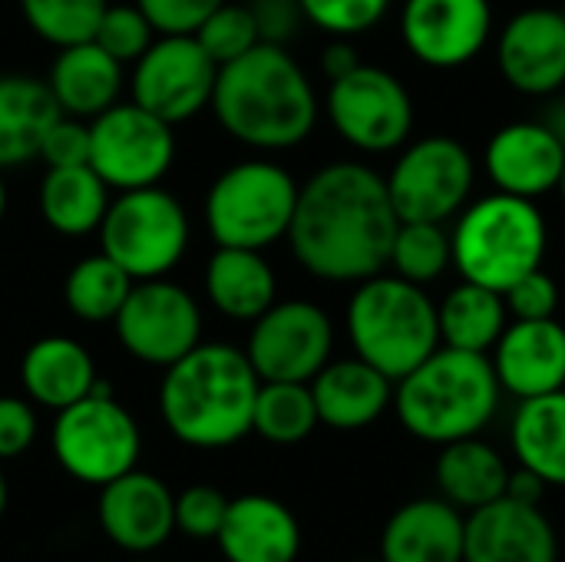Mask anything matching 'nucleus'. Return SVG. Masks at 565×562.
<instances>
[{
  "label": "nucleus",
  "mask_w": 565,
  "mask_h": 562,
  "mask_svg": "<svg viewBox=\"0 0 565 562\" xmlns=\"http://www.w3.org/2000/svg\"><path fill=\"white\" fill-rule=\"evenodd\" d=\"M401 219L387 182L364 162H331L298 189L288 242L324 282H364L387 268Z\"/></svg>",
  "instance_id": "nucleus-1"
},
{
  "label": "nucleus",
  "mask_w": 565,
  "mask_h": 562,
  "mask_svg": "<svg viewBox=\"0 0 565 562\" xmlns=\"http://www.w3.org/2000/svg\"><path fill=\"white\" fill-rule=\"evenodd\" d=\"M212 109L228 136L255 149H291L318 123V96L308 73L281 43L268 40L218 66Z\"/></svg>",
  "instance_id": "nucleus-2"
},
{
  "label": "nucleus",
  "mask_w": 565,
  "mask_h": 562,
  "mask_svg": "<svg viewBox=\"0 0 565 562\" xmlns=\"http://www.w3.org/2000/svg\"><path fill=\"white\" fill-rule=\"evenodd\" d=\"M262 378L245 351L232 344H195L166 368L159 411L175 441L199 450H218L252 434V414Z\"/></svg>",
  "instance_id": "nucleus-3"
},
{
  "label": "nucleus",
  "mask_w": 565,
  "mask_h": 562,
  "mask_svg": "<svg viewBox=\"0 0 565 562\" xmlns=\"http://www.w3.org/2000/svg\"><path fill=\"white\" fill-rule=\"evenodd\" d=\"M503 388L490 354L440 344L411 374L394 381V411L407 434L424 444L477 437L500 411Z\"/></svg>",
  "instance_id": "nucleus-4"
},
{
  "label": "nucleus",
  "mask_w": 565,
  "mask_h": 562,
  "mask_svg": "<svg viewBox=\"0 0 565 562\" xmlns=\"http://www.w3.org/2000/svg\"><path fill=\"white\" fill-rule=\"evenodd\" d=\"M344 321L354 354L391 381H401L440 348L437 301L424 285L394 272L358 282Z\"/></svg>",
  "instance_id": "nucleus-5"
},
{
  "label": "nucleus",
  "mask_w": 565,
  "mask_h": 562,
  "mask_svg": "<svg viewBox=\"0 0 565 562\" xmlns=\"http://www.w3.org/2000/svg\"><path fill=\"white\" fill-rule=\"evenodd\" d=\"M450 245L460 278L507 291L526 272L543 268L550 229L536 202L493 189L463 205L450 229Z\"/></svg>",
  "instance_id": "nucleus-6"
},
{
  "label": "nucleus",
  "mask_w": 565,
  "mask_h": 562,
  "mask_svg": "<svg viewBox=\"0 0 565 562\" xmlns=\"http://www.w3.org/2000/svg\"><path fill=\"white\" fill-rule=\"evenodd\" d=\"M298 182L278 162H238L225 169L205 199V222L218 245L268 248L288 238Z\"/></svg>",
  "instance_id": "nucleus-7"
},
{
  "label": "nucleus",
  "mask_w": 565,
  "mask_h": 562,
  "mask_svg": "<svg viewBox=\"0 0 565 562\" xmlns=\"http://www.w3.org/2000/svg\"><path fill=\"white\" fill-rule=\"evenodd\" d=\"M142 450L136 417L113 401L109 384H99L76 404L56 411L53 454L56 464L79 484L106 487L109 480L136 470Z\"/></svg>",
  "instance_id": "nucleus-8"
},
{
  "label": "nucleus",
  "mask_w": 565,
  "mask_h": 562,
  "mask_svg": "<svg viewBox=\"0 0 565 562\" xmlns=\"http://www.w3.org/2000/svg\"><path fill=\"white\" fill-rule=\"evenodd\" d=\"M103 252L126 268L132 282L162 278L185 255L189 245V219L182 205L156 189H126L116 202L106 205L99 222Z\"/></svg>",
  "instance_id": "nucleus-9"
},
{
  "label": "nucleus",
  "mask_w": 565,
  "mask_h": 562,
  "mask_svg": "<svg viewBox=\"0 0 565 562\" xmlns=\"http://www.w3.org/2000/svg\"><path fill=\"white\" fill-rule=\"evenodd\" d=\"M384 182L401 222H450L473 199L477 162L454 136L407 139Z\"/></svg>",
  "instance_id": "nucleus-10"
},
{
  "label": "nucleus",
  "mask_w": 565,
  "mask_h": 562,
  "mask_svg": "<svg viewBox=\"0 0 565 562\" xmlns=\"http://www.w3.org/2000/svg\"><path fill=\"white\" fill-rule=\"evenodd\" d=\"M328 116L348 146L371 156L401 149L414 132V99L407 86L391 70L367 63L328 83Z\"/></svg>",
  "instance_id": "nucleus-11"
},
{
  "label": "nucleus",
  "mask_w": 565,
  "mask_h": 562,
  "mask_svg": "<svg viewBox=\"0 0 565 562\" xmlns=\"http://www.w3.org/2000/svg\"><path fill=\"white\" fill-rule=\"evenodd\" d=\"M175 159L172 123L136 103H113L89 123V166L106 185H156Z\"/></svg>",
  "instance_id": "nucleus-12"
},
{
  "label": "nucleus",
  "mask_w": 565,
  "mask_h": 562,
  "mask_svg": "<svg viewBox=\"0 0 565 562\" xmlns=\"http://www.w3.org/2000/svg\"><path fill=\"white\" fill-rule=\"evenodd\" d=\"M215 76V60L192 33H162L136 60L132 103L175 126L212 103Z\"/></svg>",
  "instance_id": "nucleus-13"
},
{
  "label": "nucleus",
  "mask_w": 565,
  "mask_h": 562,
  "mask_svg": "<svg viewBox=\"0 0 565 562\" xmlns=\"http://www.w3.org/2000/svg\"><path fill=\"white\" fill-rule=\"evenodd\" d=\"M113 325L119 344L132 358L156 368H169L185 358L202 335L195 298L166 278H146L132 285Z\"/></svg>",
  "instance_id": "nucleus-14"
},
{
  "label": "nucleus",
  "mask_w": 565,
  "mask_h": 562,
  "mask_svg": "<svg viewBox=\"0 0 565 562\" xmlns=\"http://www.w3.org/2000/svg\"><path fill=\"white\" fill-rule=\"evenodd\" d=\"M334 351V325L311 301H275L255 318L248 361L262 381H311Z\"/></svg>",
  "instance_id": "nucleus-15"
},
{
  "label": "nucleus",
  "mask_w": 565,
  "mask_h": 562,
  "mask_svg": "<svg viewBox=\"0 0 565 562\" xmlns=\"http://www.w3.org/2000/svg\"><path fill=\"white\" fill-rule=\"evenodd\" d=\"M493 33L490 0H407L401 10L404 46L434 70L467 66Z\"/></svg>",
  "instance_id": "nucleus-16"
},
{
  "label": "nucleus",
  "mask_w": 565,
  "mask_h": 562,
  "mask_svg": "<svg viewBox=\"0 0 565 562\" xmlns=\"http://www.w3.org/2000/svg\"><path fill=\"white\" fill-rule=\"evenodd\" d=\"M497 66L523 96H556L565 86V17L530 7L507 20L497 36Z\"/></svg>",
  "instance_id": "nucleus-17"
},
{
  "label": "nucleus",
  "mask_w": 565,
  "mask_h": 562,
  "mask_svg": "<svg viewBox=\"0 0 565 562\" xmlns=\"http://www.w3.org/2000/svg\"><path fill=\"white\" fill-rule=\"evenodd\" d=\"M483 169L497 192L536 202L559 189L565 142L543 119L507 123L490 136L483 152Z\"/></svg>",
  "instance_id": "nucleus-18"
},
{
  "label": "nucleus",
  "mask_w": 565,
  "mask_h": 562,
  "mask_svg": "<svg viewBox=\"0 0 565 562\" xmlns=\"http://www.w3.org/2000/svg\"><path fill=\"white\" fill-rule=\"evenodd\" d=\"M99 490V527L122 553L149 556L175 533V497L159 477L129 470Z\"/></svg>",
  "instance_id": "nucleus-19"
},
{
  "label": "nucleus",
  "mask_w": 565,
  "mask_h": 562,
  "mask_svg": "<svg viewBox=\"0 0 565 562\" xmlns=\"http://www.w3.org/2000/svg\"><path fill=\"white\" fill-rule=\"evenodd\" d=\"M559 540L543 507L500 497L467 513L463 562H556Z\"/></svg>",
  "instance_id": "nucleus-20"
},
{
  "label": "nucleus",
  "mask_w": 565,
  "mask_h": 562,
  "mask_svg": "<svg viewBox=\"0 0 565 562\" xmlns=\"http://www.w3.org/2000/svg\"><path fill=\"white\" fill-rule=\"evenodd\" d=\"M503 394L520 401L565 388V325L556 318L513 321L490 351Z\"/></svg>",
  "instance_id": "nucleus-21"
},
{
  "label": "nucleus",
  "mask_w": 565,
  "mask_h": 562,
  "mask_svg": "<svg viewBox=\"0 0 565 562\" xmlns=\"http://www.w3.org/2000/svg\"><path fill=\"white\" fill-rule=\"evenodd\" d=\"M215 543L228 562H295L301 553V527L281 500L245 494L228 500Z\"/></svg>",
  "instance_id": "nucleus-22"
},
{
  "label": "nucleus",
  "mask_w": 565,
  "mask_h": 562,
  "mask_svg": "<svg viewBox=\"0 0 565 562\" xmlns=\"http://www.w3.org/2000/svg\"><path fill=\"white\" fill-rule=\"evenodd\" d=\"M308 384L315 394L318 421L334 431L371 427L394 404V381L358 354L328 361Z\"/></svg>",
  "instance_id": "nucleus-23"
},
{
  "label": "nucleus",
  "mask_w": 565,
  "mask_h": 562,
  "mask_svg": "<svg viewBox=\"0 0 565 562\" xmlns=\"http://www.w3.org/2000/svg\"><path fill=\"white\" fill-rule=\"evenodd\" d=\"M463 510L444 497L404 503L381 533L384 562H463Z\"/></svg>",
  "instance_id": "nucleus-24"
},
{
  "label": "nucleus",
  "mask_w": 565,
  "mask_h": 562,
  "mask_svg": "<svg viewBox=\"0 0 565 562\" xmlns=\"http://www.w3.org/2000/svg\"><path fill=\"white\" fill-rule=\"evenodd\" d=\"M46 86L66 116L93 119L116 103L122 86V63L109 56L96 40L60 46Z\"/></svg>",
  "instance_id": "nucleus-25"
},
{
  "label": "nucleus",
  "mask_w": 565,
  "mask_h": 562,
  "mask_svg": "<svg viewBox=\"0 0 565 562\" xmlns=\"http://www.w3.org/2000/svg\"><path fill=\"white\" fill-rule=\"evenodd\" d=\"M20 381L36 404L63 411L96 388V364L79 341L53 335L26 348Z\"/></svg>",
  "instance_id": "nucleus-26"
},
{
  "label": "nucleus",
  "mask_w": 565,
  "mask_h": 562,
  "mask_svg": "<svg viewBox=\"0 0 565 562\" xmlns=\"http://www.w3.org/2000/svg\"><path fill=\"white\" fill-rule=\"evenodd\" d=\"M205 291L222 315L235 321H255L275 305L278 282L258 248L218 245L205 265Z\"/></svg>",
  "instance_id": "nucleus-27"
},
{
  "label": "nucleus",
  "mask_w": 565,
  "mask_h": 562,
  "mask_svg": "<svg viewBox=\"0 0 565 562\" xmlns=\"http://www.w3.org/2000/svg\"><path fill=\"white\" fill-rule=\"evenodd\" d=\"M434 477H437L444 500L454 503L457 510L470 513V510H480L507 494L510 467H507L503 454L497 447H490L487 441H480V434H477V437L444 444Z\"/></svg>",
  "instance_id": "nucleus-28"
},
{
  "label": "nucleus",
  "mask_w": 565,
  "mask_h": 562,
  "mask_svg": "<svg viewBox=\"0 0 565 562\" xmlns=\"http://www.w3.org/2000/svg\"><path fill=\"white\" fill-rule=\"evenodd\" d=\"M60 113L46 83L33 76H0V169L40 156L43 132Z\"/></svg>",
  "instance_id": "nucleus-29"
},
{
  "label": "nucleus",
  "mask_w": 565,
  "mask_h": 562,
  "mask_svg": "<svg viewBox=\"0 0 565 562\" xmlns=\"http://www.w3.org/2000/svg\"><path fill=\"white\" fill-rule=\"evenodd\" d=\"M437 325H440V344L473 354H490L500 335L510 325L507 298L503 291H493L477 282H460L450 288L437 305Z\"/></svg>",
  "instance_id": "nucleus-30"
},
{
  "label": "nucleus",
  "mask_w": 565,
  "mask_h": 562,
  "mask_svg": "<svg viewBox=\"0 0 565 562\" xmlns=\"http://www.w3.org/2000/svg\"><path fill=\"white\" fill-rule=\"evenodd\" d=\"M510 441L520 467L543 477L546 487H565V388L520 401Z\"/></svg>",
  "instance_id": "nucleus-31"
},
{
  "label": "nucleus",
  "mask_w": 565,
  "mask_h": 562,
  "mask_svg": "<svg viewBox=\"0 0 565 562\" xmlns=\"http://www.w3.org/2000/svg\"><path fill=\"white\" fill-rule=\"evenodd\" d=\"M106 205V182L96 176L93 166L46 169L40 185V212L50 229L63 235H86L99 229Z\"/></svg>",
  "instance_id": "nucleus-32"
},
{
  "label": "nucleus",
  "mask_w": 565,
  "mask_h": 562,
  "mask_svg": "<svg viewBox=\"0 0 565 562\" xmlns=\"http://www.w3.org/2000/svg\"><path fill=\"white\" fill-rule=\"evenodd\" d=\"M318 407L311 384L305 381H262L252 414V431L268 444L291 447L311 437L318 427Z\"/></svg>",
  "instance_id": "nucleus-33"
},
{
  "label": "nucleus",
  "mask_w": 565,
  "mask_h": 562,
  "mask_svg": "<svg viewBox=\"0 0 565 562\" xmlns=\"http://www.w3.org/2000/svg\"><path fill=\"white\" fill-rule=\"evenodd\" d=\"M129 288H132V278L126 275V268H119L106 252H99L73 265V272L66 275L63 295L76 318L99 325L119 315Z\"/></svg>",
  "instance_id": "nucleus-34"
},
{
  "label": "nucleus",
  "mask_w": 565,
  "mask_h": 562,
  "mask_svg": "<svg viewBox=\"0 0 565 562\" xmlns=\"http://www.w3.org/2000/svg\"><path fill=\"white\" fill-rule=\"evenodd\" d=\"M387 265L394 268V275L424 288L444 278V272L454 268V245H450L447 222H401L391 242Z\"/></svg>",
  "instance_id": "nucleus-35"
},
{
  "label": "nucleus",
  "mask_w": 565,
  "mask_h": 562,
  "mask_svg": "<svg viewBox=\"0 0 565 562\" xmlns=\"http://www.w3.org/2000/svg\"><path fill=\"white\" fill-rule=\"evenodd\" d=\"M26 23L53 46L93 40L106 0H20Z\"/></svg>",
  "instance_id": "nucleus-36"
},
{
  "label": "nucleus",
  "mask_w": 565,
  "mask_h": 562,
  "mask_svg": "<svg viewBox=\"0 0 565 562\" xmlns=\"http://www.w3.org/2000/svg\"><path fill=\"white\" fill-rule=\"evenodd\" d=\"M192 36L215 60V66H225L262 43V30H258L252 7H238V3L215 7Z\"/></svg>",
  "instance_id": "nucleus-37"
},
{
  "label": "nucleus",
  "mask_w": 565,
  "mask_h": 562,
  "mask_svg": "<svg viewBox=\"0 0 565 562\" xmlns=\"http://www.w3.org/2000/svg\"><path fill=\"white\" fill-rule=\"evenodd\" d=\"M152 33L156 26L146 20V13L136 3H106L93 40L119 63H136L149 50Z\"/></svg>",
  "instance_id": "nucleus-38"
},
{
  "label": "nucleus",
  "mask_w": 565,
  "mask_h": 562,
  "mask_svg": "<svg viewBox=\"0 0 565 562\" xmlns=\"http://www.w3.org/2000/svg\"><path fill=\"white\" fill-rule=\"evenodd\" d=\"M301 13L331 36H358L384 20L391 0H298Z\"/></svg>",
  "instance_id": "nucleus-39"
},
{
  "label": "nucleus",
  "mask_w": 565,
  "mask_h": 562,
  "mask_svg": "<svg viewBox=\"0 0 565 562\" xmlns=\"http://www.w3.org/2000/svg\"><path fill=\"white\" fill-rule=\"evenodd\" d=\"M228 500L209 484H195L175 497V530L192 540H215L225 520Z\"/></svg>",
  "instance_id": "nucleus-40"
},
{
  "label": "nucleus",
  "mask_w": 565,
  "mask_h": 562,
  "mask_svg": "<svg viewBox=\"0 0 565 562\" xmlns=\"http://www.w3.org/2000/svg\"><path fill=\"white\" fill-rule=\"evenodd\" d=\"M503 298H507V311L513 321L556 318V311H559V285L543 268H533L523 278H516L503 291Z\"/></svg>",
  "instance_id": "nucleus-41"
},
{
  "label": "nucleus",
  "mask_w": 565,
  "mask_h": 562,
  "mask_svg": "<svg viewBox=\"0 0 565 562\" xmlns=\"http://www.w3.org/2000/svg\"><path fill=\"white\" fill-rule=\"evenodd\" d=\"M40 159L46 162V169L89 166V126H83L76 116L60 113V116L50 123V129L43 132Z\"/></svg>",
  "instance_id": "nucleus-42"
},
{
  "label": "nucleus",
  "mask_w": 565,
  "mask_h": 562,
  "mask_svg": "<svg viewBox=\"0 0 565 562\" xmlns=\"http://www.w3.org/2000/svg\"><path fill=\"white\" fill-rule=\"evenodd\" d=\"M225 0H136L159 33H195L205 17Z\"/></svg>",
  "instance_id": "nucleus-43"
},
{
  "label": "nucleus",
  "mask_w": 565,
  "mask_h": 562,
  "mask_svg": "<svg viewBox=\"0 0 565 562\" xmlns=\"http://www.w3.org/2000/svg\"><path fill=\"white\" fill-rule=\"evenodd\" d=\"M36 437V414L20 397H0V460H13L30 450Z\"/></svg>",
  "instance_id": "nucleus-44"
},
{
  "label": "nucleus",
  "mask_w": 565,
  "mask_h": 562,
  "mask_svg": "<svg viewBox=\"0 0 565 562\" xmlns=\"http://www.w3.org/2000/svg\"><path fill=\"white\" fill-rule=\"evenodd\" d=\"M252 13H255V20H258L262 40L281 43V40L291 33V26H295L301 7H298V0H258V3L252 7Z\"/></svg>",
  "instance_id": "nucleus-45"
},
{
  "label": "nucleus",
  "mask_w": 565,
  "mask_h": 562,
  "mask_svg": "<svg viewBox=\"0 0 565 562\" xmlns=\"http://www.w3.org/2000/svg\"><path fill=\"white\" fill-rule=\"evenodd\" d=\"M358 63H361V56H358V50L348 43V36H334V40L324 46V53H321V70H324L328 83L338 79V76H344V73H351Z\"/></svg>",
  "instance_id": "nucleus-46"
},
{
  "label": "nucleus",
  "mask_w": 565,
  "mask_h": 562,
  "mask_svg": "<svg viewBox=\"0 0 565 562\" xmlns=\"http://www.w3.org/2000/svg\"><path fill=\"white\" fill-rule=\"evenodd\" d=\"M543 494H546V480H543V477H536V474H533V470H526V467L510 470L507 497H513V500H520V503H533V507H540V503H543Z\"/></svg>",
  "instance_id": "nucleus-47"
},
{
  "label": "nucleus",
  "mask_w": 565,
  "mask_h": 562,
  "mask_svg": "<svg viewBox=\"0 0 565 562\" xmlns=\"http://www.w3.org/2000/svg\"><path fill=\"white\" fill-rule=\"evenodd\" d=\"M540 119H543V123H546V126H550V129H553V132H556V136L565 142V96L553 99V103H550V109H546Z\"/></svg>",
  "instance_id": "nucleus-48"
},
{
  "label": "nucleus",
  "mask_w": 565,
  "mask_h": 562,
  "mask_svg": "<svg viewBox=\"0 0 565 562\" xmlns=\"http://www.w3.org/2000/svg\"><path fill=\"white\" fill-rule=\"evenodd\" d=\"M3 510H7V477L0 470V517H3Z\"/></svg>",
  "instance_id": "nucleus-49"
},
{
  "label": "nucleus",
  "mask_w": 565,
  "mask_h": 562,
  "mask_svg": "<svg viewBox=\"0 0 565 562\" xmlns=\"http://www.w3.org/2000/svg\"><path fill=\"white\" fill-rule=\"evenodd\" d=\"M3 212H7V185L0 179V219H3Z\"/></svg>",
  "instance_id": "nucleus-50"
},
{
  "label": "nucleus",
  "mask_w": 565,
  "mask_h": 562,
  "mask_svg": "<svg viewBox=\"0 0 565 562\" xmlns=\"http://www.w3.org/2000/svg\"><path fill=\"white\" fill-rule=\"evenodd\" d=\"M559 195H563V202H565V169H563V179H559V189H556Z\"/></svg>",
  "instance_id": "nucleus-51"
},
{
  "label": "nucleus",
  "mask_w": 565,
  "mask_h": 562,
  "mask_svg": "<svg viewBox=\"0 0 565 562\" xmlns=\"http://www.w3.org/2000/svg\"><path fill=\"white\" fill-rule=\"evenodd\" d=\"M132 562H159V560H149V556H139V560H132Z\"/></svg>",
  "instance_id": "nucleus-52"
},
{
  "label": "nucleus",
  "mask_w": 565,
  "mask_h": 562,
  "mask_svg": "<svg viewBox=\"0 0 565 562\" xmlns=\"http://www.w3.org/2000/svg\"><path fill=\"white\" fill-rule=\"evenodd\" d=\"M559 13H563V17H565V0H563V7H559Z\"/></svg>",
  "instance_id": "nucleus-53"
},
{
  "label": "nucleus",
  "mask_w": 565,
  "mask_h": 562,
  "mask_svg": "<svg viewBox=\"0 0 565 562\" xmlns=\"http://www.w3.org/2000/svg\"><path fill=\"white\" fill-rule=\"evenodd\" d=\"M374 562H384V560H374Z\"/></svg>",
  "instance_id": "nucleus-54"
}]
</instances>
